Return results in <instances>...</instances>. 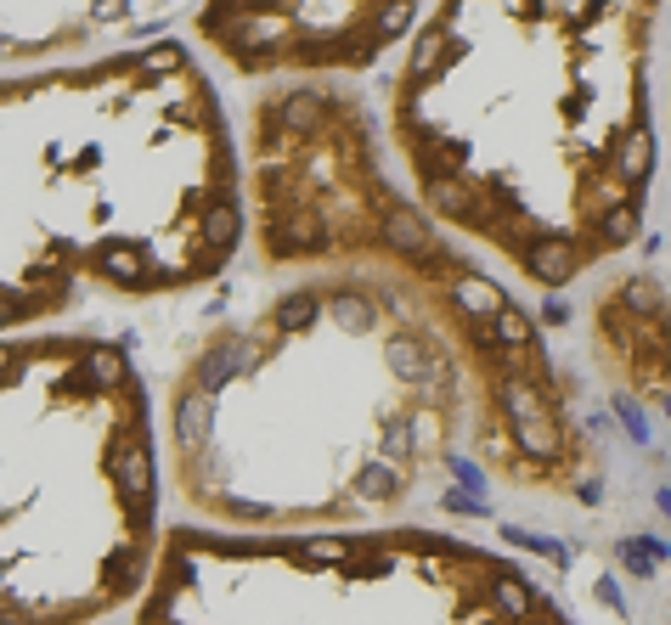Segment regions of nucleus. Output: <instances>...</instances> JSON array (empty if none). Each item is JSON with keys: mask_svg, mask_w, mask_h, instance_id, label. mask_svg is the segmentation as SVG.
Instances as JSON below:
<instances>
[{"mask_svg": "<svg viewBox=\"0 0 671 625\" xmlns=\"http://www.w3.org/2000/svg\"><path fill=\"white\" fill-rule=\"evenodd\" d=\"M237 141L248 254L277 288L204 327L158 395L164 485L187 524H401L463 452L509 490L599 485L547 333L406 198L351 79L260 85Z\"/></svg>", "mask_w": 671, "mask_h": 625, "instance_id": "obj_1", "label": "nucleus"}, {"mask_svg": "<svg viewBox=\"0 0 671 625\" xmlns=\"http://www.w3.org/2000/svg\"><path fill=\"white\" fill-rule=\"evenodd\" d=\"M665 7H424L384 73L395 181L502 282L564 294L626 259L660 175Z\"/></svg>", "mask_w": 671, "mask_h": 625, "instance_id": "obj_2", "label": "nucleus"}, {"mask_svg": "<svg viewBox=\"0 0 671 625\" xmlns=\"http://www.w3.org/2000/svg\"><path fill=\"white\" fill-rule=\"evenodd\" d=\"M243 248V141L193 40L0 73V338L204 294Z\"/></svg>", "mask_w": 671, "mask_h": 625, "instance_id": "obj_3", "label": "nucleus"}, {"mask_svg": "<svg viewBox=\"0 0 671 625\" xmlns=\"http://www.w3.org/2000/svg\"><path fill=\"white\" fill-rule=\"evenodd\" d=\"M158 400L102 333L0 338V625H97L164 553Z\"/></svg>", "mask_w": 671, "mask_h": 625, "instance_id": "obj_4", "label": "nucleus"}, {"mask_svg": "<svg viewBox=\"0 0 671 625\" xmlns=\"http://www.w3.org/2000/svg\"><path fill=\"white\" fill-rule=\"evenodd\" d=\"M136 625H570L531 569L430 524L164 529Z\"/></svg>", "mask_w": 671, "mask_h": 625, "instance_id": "obj_5", "label": "nucleus"}, {"mask_svg": "<svg viewBox=\"0 0 671 625\" xmlns=\"http://www.w3.org/2000/svg\"><path fill=\"white\" fill-rule=\"evenodd\" d=\"M424 7L373 0H310V7H198L187 12L193 46L220 57L248 85L283 79H356L401 51Z\"/></svg>", "mask_w": 671, "mask_h": 625, "instance_id": "obj_6", "label": "nucleus"}, {"mask_svg": "<svg viewBox=\"0 0 671 625\" xmlns=\"http://www.w3.org/2000/svg\"><path fill=\"white\" fill-rule=\"evenodd\" d=\"M170 18L158 7H0V73L73 62L102 46L114 29Z\"/></svg>", "mask_w": 671, "mask_h": 625, "instance_id": "obj_7", "label": "nucleus"}]
</instances>
